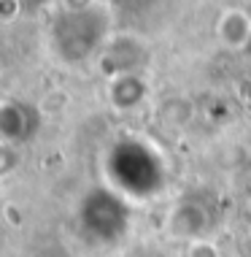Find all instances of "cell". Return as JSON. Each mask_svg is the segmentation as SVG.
<instances>
[{"label":"cell","mask_w":251,"mask_h":257,"mask_svg":"<svg viewBox=\"0 0 251 257\" xmlns=\"http://www.w3.org/2000/svg\"><path fill=\"white\" fill-rule=\"evenodd\" d=\"M79 225L87 238L97 244H114L130 227V208L114 190H92L81 198Z\"/></svg>","instance_id":"2"},{"label":"cell","mask_w":251,"mask_h":257,"mask_svg":"<svg viewBox=\"0 0 251 257\" xmlns=\"http://www.w3.org/2000/svg\"><path fill=\"white\" fill-rule=\"evenodd\" d=\"M216 36H219L229 49H246L251 41V19L240 9H227L216 19Z\"/></svg>","instance_id":"8"},{"label":"cell","mask_w":251,"mask_h":257,"mask_svg":"<svg viewBox=\"0 0 251 257\" xmlns=\"http://www.w3.org/2000/svg\"><path fill=\"white\" fill-rule=\"evenodd\" d=\"M106 168H111V176H119V173L132 168V173L119 184L122 192L154 195L159 187H162V163H159L157 152L141 141L116 144L106 160Z\"/></svg>","instance_id":"3"},{"label":"cell","mask_w":251,"mask_h":257,"mask_svg":"<svg viewBox=\"0 0 251 257\" xmlns=\"http://www.w3.org/2000/svg\"><path fill=\"white\" fill-rule=\"evenodd\" d=\"M211 227V211L200 200H181L167 214V233L181 241H197L205 238Z\"/></svg>","instance_id":"6"},{"label":"cell","mask_w":251,"mask_h":257,"mask_svg":"<svg viewBox=\"0 0 251 257\" xmlns=\"http://www.w3.org/2000/svg\"><path fill=\"white\" fill-rule=\"evenodd\" d=\"M41 257H71V252H65L60 246H49L46 252H41Z\"/></svg>","instance_id":"11"},{"label":"cell","mask_w":251,"mask_h":257,"mask_svg":"<svg viewBox=\"0 0 251 257\" xmlns=\"http://www.w3.org/2000/svg\"><path fill=\"white\" fill-rule=\"evenodd\" d=\"M146 44L132 33H119V36H111L108 44L100 52V68L108 79L124 73H141L143 62H146Z\"/></svg>","instance_id":"4"},{"label":"cell","mask_w":251,"mask_h":257,"mask_svg":"<svg viewBox=\"0 0 251 257\" xmlns=\"http://www.w3.org/2000/svg\"><path fill=\"white\" fill-rule=\"evenodd\" d=\"M186 257H221V249L208 238H197V241H189Z\"/></svg>","instance_id":"9"},{"label":"cell","mask_w":251,"mask_h":257,"mask_svg":"<svg viewBox=\"0 0 251 257\" xmlns=\"http://www.w3.org/2000/svg\"><path fill=\"white\" fill-rule=\"evenodd\" d=\"M22 14V0H0V19L3 22H14Z\"/></svg>","instance_id":"10"},{"label":"cell","mask_w":251,"mask_h":257,"mask_svg":"<svg viewBox=\"0 0 251 257\" xmlns=\"http://www.w3.org/2000/svg\"><path fill=\"white\" fill-rule=\"evenodd\" d=\"M41 127V111L22 100H6L0 106V136L3 144H25L38 133Z\"/></svg>","instance_id":"5"},{"label":"cell","mask_w":251,"mask_h":257,"mask_svg":"<svg viewBox=\"0 0 251 257\" xmlns=\"http://www.w3.org/2000/svg\"><path fill=\"white\" fill-rule=\"evenodd\" d=\"M108 27H111V19L103 6H95V3L71 6V9L60 11L52 25L54 52H57L62 62L79 65L92 54L103 52V46L111 38Z\"/></svg>","instance_id":"1"},{"label":"cell","mask_w":251,"mask_h":257,"mask_svg":"<svg viewBox=\"0 0 251 257\" xmlns=\"http://www.w3.org/2000/svg\"><path fill=\"white\" fill-rule=\"evenodd\" d=\"M149 95V84L141 73H124L111 79L108 84V100L116 111H132L138 108Z\"/></svg>","instance_id":"7"},{"label":"cell","mask_w":251,"mask_h":257,"mask_svg":"<svg viewBox=\"0 0 251 257\" xmlns=\"http://www.w3.org/2000/svg\"><path fill=\"white\" fill-rule=\"evenodd\" d=\"M243 52H246V54H248V57H251V41H248V46H246V49H243Z\"/></svg>","instance_id":"12"}]
</instances>
